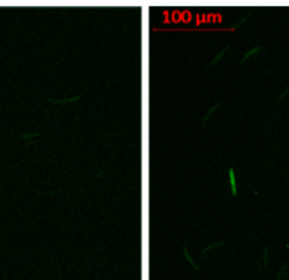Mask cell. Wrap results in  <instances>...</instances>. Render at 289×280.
<instances>
[{
  "label": "cell",
  "instance_id": "2",
  "mask_svg": "<svg viewBox=\"0 0 289 280\" xmlns=\"http://www.w3.org/2000/svg\"><path fill=\"white\" fill-rule=\"evenodd\" d=\"M258 50H259V47H255V48L251 49V50H250V51H249V53H248L246 54V56L244 57V58H247L249 56V54H252L253 53H255V52H257Z\"/></svg>",
  "mask_w": 289,
  "mask_h": 280
},
{
  "label": "cell",
  "instance_id": "1",
  "mask_svg": "<svg viewBox=\"0 0 289 280\" xmlns=\"http://www.w3.org/2000/svg\"><path fill=\"white\" fill-rule=\"evenodd\" d=\"M229 181L231 184V188H232V192L233 196L237 195V185H236V178H235L234 171L233 168H230L229 170Z\"/></svg>",
  "mask_w": 289,
  "mask_h": 280
}]
</instances>
